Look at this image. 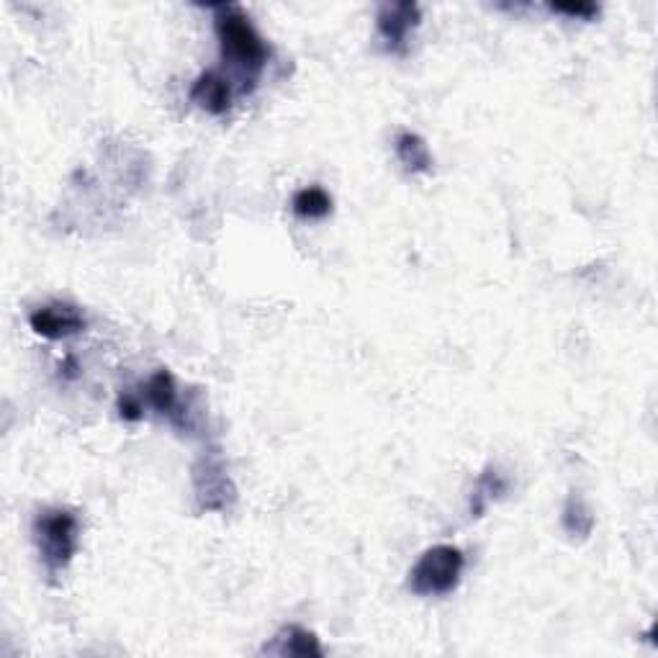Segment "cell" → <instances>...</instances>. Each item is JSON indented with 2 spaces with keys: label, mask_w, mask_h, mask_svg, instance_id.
I'll list each match as a JSON object with an SVG mask.
<instances>
[{
  "label": "cell",
  "mask_w": 658,
  "mask_h": 658,
  "mask_svg": "<svg viewBox=\"0 0 658 658\" xmlns=\"http://www.w3.org/2000/svg\"><path fill=\"white\" fill-rule=\"evenodd\" d=\"M396 157L409 173H427L432 168L430 147L422 137L412 132H404L396 137Z\"/></svg>",
  "instance_id": "cell-11"
},
{
  "label": "cell",
  "mask_w": 658,
  "mask_h": 658,
  "mask_svg": "<svg viewBox=\"0 0 658 658\" xmlns=\"http://www.w3.org/2000/svg\"><path fill=\"white\" fill-rule=\"evenodd\" d=\"M34 540L39 548V556L44 561V569L49 576H57L70 566L72 556L78 551L80 522L70 509L52 507L42 509L34 517Z\"/></svg>",
  "instance_id": "cell-2"
},
{
  "label": "cell",
  "mask_w": 658,
  "mask_h": 658,
  "mask_svg": "<svg viewBox=\"0 0 658 658\" xmlns=\"http://www.w3.org/2000/svg\"><path fill=\"white\" fill-rule=\"evenodd\" d=\"M144 396H147V404L160 414H175V409H178V386H175L173 373L162 368L155 376H150V381L144 386Z\"/></svg>",
  "instance_id": "cell-10"
},
{
  "label": "cell",
  "mask_w": 658,
  "mask_h": 658,
  "mask_svg": "<svg viewBox=\"0 0 658 658\" xmlns=\"http://www.w3.org/2000/svg\"><path fill=\"white\" fill-rule=\"evenodd\" d=\"M29 324L36 335L47 337V340H65V337L83 332L85 317L75 304L54 301V304L36 309V312L29 317Z\"/></svg>",
  "instance_id": "cell-5"
},
{
  "label": "cell",
  "mask_w": 658,
  "mask_h": 658,
  "mask_svg": "<svg viewBox=\"0 0 658 658\" xmlns=\"http://www.w3.org/2000/svg\"><path fill=\"white\" fill-rule=\"evenodd\" d=\"M216 36H219L224 62H229V67L240 72L242 78H247L250 83L258 78L265 62H268L270 49L240 8H216Z\"/></svg>",
  "instance_id": "cell-1"
},
{
  "label": "cell",
  "mask_w": 658,
  "mask_h": 658,
  "mask_svg": "<svg viewBox=\"0 0 658 658\" xmlns=\"http://www.w3.org/2000/svg\"><path fill=\"white\" fill-rule=\"evenodd\" d=\"M196 491L204 509H227V499L232 497L234 489L222 461H204L196 468Z\"/></svg>",
  "instance_id": "cell-7"
},
{
  "label": "cell",
  "mask_w": 658,
  "mask_h": 658,
  "mask_svg": "<svg viewBox=\"0 0 658 658\" xmlns=\"http://www.w3.org/2000/svg\"><path fill=\"white\" fill-rule=\"evenodd\" d=\"M463 569H466V558L461 548L435 545L422 553L409 571V589L417 597H443L458 587Z\"/></svg>",
  "instance_id": "cell-3"
},
{
  "label": "cell",
  "mask_w": 658,
  "mask_h": 658,
  "mask_svg": "<svg viewBox=\"0 0 658 658\" xmlns=\"http://www.w3.org/2000/svg\"><path fill=\"white\" fill-rule=\"evenodd\" d=\"M142 401L137 399L134 394H124L119 399V414L126 419V422H137V419H142Z\"/></svg>",
  "instance_id": "cell-15"
},
{
  "label": "cell",
  "mask_w": 658,
  "mask_h": 658,
  "mask_svg": "<svg viewBox=\"0 0 658 658\" xmlns=\"http://www.w3.org/2000/svg\"><path fill=\"white\" fill-rule=\"evenodd\" d=\"M193 103L204 108L211 116H224L232 108V83L227 75L219 70H206L204 75H198V80L191 88Z\"/></svg>",
  "instance_id": "cell-6"
},
{
  "label": "cell",
  "mask_w": 658,
  "mask_h": 658,
  "mask_svg": "<svg viewBox=\"0 0 658 658\" xmlns=\"http://www.w3.org/2000/svg\"><path fill=\"white\" fill-rule=\"evenodd\" d=\"M507 489H509L507 476H504L499 468H489V471L476 481V486H473L471 491V515L473 517L484 515L486 507H489L491 502L502 499L504 494H507Z\"/></svg>",
  "instance_id": "cell-9"
},
{
  "label": "cell",
  "mask_w": 658,
  "mask_h": 658,
  "mask_svg": "<svg viewBox=\"0 0 658 658\" xmlns=\"http://www.w3.org/2000/svg\"><path fill=\"white\" fill-rule=\"evenodd\" d=\"M265 653H276V656H322V646H319L314 633L299 628V625H288L276 635V641L265 646Z\"/></svg>",
  "instance_id": "cell-8"
},
{
  "label": "cell",
  "mask_w": 658,
  "mask_h": 658,
  "mask_svg": "<svg viewBox=\"0 0 658 658\" xmlns=\"http://www.w3.org/2000/svg\"><path fill=\"white\" fill-rule=\"evenodd\" d=\"M378 34L386 42L389 52H404L407 39L422 21L417 3H383L378 8Z\"/></svg>",
  "instance_id": "cell-4"
},
{
  "label": "cell",
  "mask_w": 658,
  "mask_h": 658,
  "mask_svg": "<svg viewBox=\"0 0 658 658\" xmlns=\"http://www.w3.org/2000/svg\"><path fill=\"white\" fill-rule=\"evenodd\" d=\"M553 13H563V16H574V18H592L597 16L599 8L592 3H553Z\"/></svg>",
  "instance_id": "cell-14"
},
{
  "label": "cell",
  "mask_w": 658,
  "mask_h": 658,
  "mask_svg": "<svg viewBox=\"0 0 658 658\" xmlns=\"http://www.w3.org/2000/svg\"><path fill=\"white\" fill-rule=\"evenodd\" d=\"M291 209L301 219H324L332 211V198L319 186L301 188L294 196V201H291Z\"/></svg>",
  "instance_id": "cell-12"
},
{
  "label": "cell",
  "mask_w": 658,
  "mask_h": 658,
  "mask_svg": "<svg viewBox=\"0 0 658 658\" xmlns=\"http://www.w3.org/2000/svg\"><path fill=\"white\" fill-rule=\"evenodd\" d=\"M581 520L592 522V525H594V517L589 515V509L581 504V499L571 497L569 504H566V509H563V525H566V530H569V533L587 535L589 527L581 525Z\"/></svg>",
  "instance_id": "cell-13"
}]
</instances>
